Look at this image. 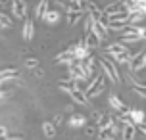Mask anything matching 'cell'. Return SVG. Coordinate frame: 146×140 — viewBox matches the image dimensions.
I'll return each mask as SVG.
<instances>
[{
    "instance_id": "cell-1",
    "label": "cell",
    "mask_w": 146,
    "mask_h": 140,
    "mask_svg": "<svg viewBox=\"0 0 146 140\" xmlns=\"http://www.w3.org/2000/svg\"><path fill=\"white\" fill-rule=\"evenodd\" d=\"M133 136H135V129L131 123H127V127L123 129V140H133Z\"/></svg>"
},
{
    "instance_id": "cell-2",
    "label": "cell",
    "mask_w": 146,
    "mask_h": 140,
    "mask_svg": "<svg viewBox=\"0 0 146 140\" xmlns=\"http://www.w3.org/2000/svg\"><path fill=\"white\" fill-rule=\"evenodd\" d=\"M131 117H133V121H137V123H142V119H144V113L142 111H131Z\"/></svg>"
},
{
    "instance_id": "cell-3",
    "label": "cell",
    "mask_w": 146,
    "mask_h": 140,
    "mask_svg": "<svg viewBox=\"0 0 146 140\" xmlns=\"http://www.w3.org/2000/svg\"><path fill=\"white\" fill-rule=\"evenodd\" d=\"M111 104H113L115 108H119V110H125V106H123V104H121V102H119L117 98H111Z\"/></svg>"
},
{
    "instance_id": "cell-4",
    "label": "cell",
    "mask_w": 146,
    "mask_h": 140,
    "mask_svg": "<svg viewBox=\"0 0 146 140\" xmlns=\"http://www.w3.org/2000/svg\"><path fill=\"white\" fill-rule=\"evenodd\" d=\"M71 123H73V125H83V117H79V115H75V117L71 119Z\"/></svg>"
},
{
    "instance_id": "cell-5",
    "label": "cell",
    "mask_w": 146,
    "mask_h": 140,
    "mask_svg": "<svg viewBox=\"0 0 146 140\" xmlns=\"http://www.w3.org/2000/svg\"><path fill=\"white\" fill-rule=\"evenodd\" d=\"M44 133L48 134V136H52V134H54V127H50V125H44Z\"/></svg>"
},
{
    "instance_id": "cell-6",
    "label": "cell",
    "mask_w": 146,
    "mask_h": 140,
    "mask_svg": "<svg viewBox=\"0 0 146 140\" xmlns=\"http://www.w3.org/2000/svg\"><path fill=\"white\" fill-rule=\"evenodd\" d=\"M140 131H142V133L146 134V123H140Z\"/></svg>"
},
{
    "instance_id": "cell-7",
    "label": "cell",
    "mask_w": 146,
    "mask_h": 140,
    "mask_svg": "<svg viewBox=\"0 0 146 140\" xmlns=\"http://www.w3.org/2000/svg\"><path fill=\"white\" fill-rule=\"evenodd\" d=\"M142 65H146V56H144V61H142Z\"/></svg>"
}]
</instances>
